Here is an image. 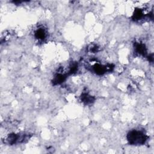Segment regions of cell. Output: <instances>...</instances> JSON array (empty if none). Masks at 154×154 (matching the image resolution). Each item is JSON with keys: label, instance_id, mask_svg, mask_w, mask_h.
<instances>
[{"label": "cell", "instance_id": "1", "mask_svg": "<svg viewBox=\"0 0 154 154\" xmlns=\"http://www.w3.org/2000/svg\"><path fill=\"white\" fill-rule=\"evenodd\" d=\"M127 140L131 145L140 146L144 144L148 139V136L138 130H132L127 134Z\"/></svg>", "mask_w": 154, "mask_h": 154}, {"label": "cell", "instance_id": "2", "mask_svg": "<svg viewBox=\"0 0 154 154\" xmlns=\"http://www.w3.org/2000/svg\"><path fill=\"white\" fill-rule=\"evenodd\" d=\"M114 68V66L112 64H107L106 66L102 65L99 63H96L92 66V70L96 75H102L106 71H111Z\"/></svg>", "mask_w": 154, "mask_h": 154}, {"label": "cell", "instance_id": "3", "mask_svg": "<svg viewBox=\"0 0 154 154\" xmlns=\"http://www.w3.org/2000/svg\"><path fill=\"white\" fill-rule=\"evenodd\" d=\"M26 135L23 134L20 135L19 134H10L8 135L7 137V142L8 144L10 145H13L14 144L17 143H22L25 141L26 139Z\"/></svg>", "mask_w": 154, "mask_h": 154}, {"label": "cell", "instance_id": "4", "mask_svg": "<svg viewBox=\"0 0 154 154\" xmlns=\"http://www.w3.org/2000/svg\"><path fill=\"white\" fill-rule=\"evenodd\" d=\"M81 100L82 101V103H84V104L85 105H90L92 104L94 100H95V97L90 95L88 93H82L81 97Z\"/></svg>", "mask_w": 154, "mask_h": 154}, {"label": "cell", "instance_id": "5", "mask_svg": "<svg viewBox=\"0 0 154 154\" xmlns=\"http://www.w3.org/2000/svg\"><path fill=\"white\" fill-rule=\"evenodd\" d=\"M67 76V74H62V73L56 74L52 81V84L54 85H55L61 84L66 80Z\"/></svg>", "mask_w": 154, "mask_h": 154}, {"label": "cell", "instance_id": "6", "mask_svg": "<svg viewBox=\"0 0 154 154\" xmlns=\"http://www.w3.org/2000/svg\"><path fill=\"white\" fill-rule=\"evenodd\" d=\"M134 48L137 54L143 56H146L147 54V49L144 44L141 43H135L134 44Z\"/></svg>", "mask_w": 154, "mask_h": 154}, {"label": "cell", "instance_id": "7", "mask_svg": "<svg viewBox=\"0 0 154 154\" xmlns=\"http://www.w3.org/2000/svg\"><path fill=\"white\" fill-rule=\"evenodd\" d=\"M34 36L35 38L39 40H44L46 37V32L45 29L40 28L37 29L34 32Z\"/></svg>", "mask_w": 154, "mask_h": 154}, {"label": "cell", "instance_id": "8", "mask_svg": "<svg viewBox=\"0 0 154 154\" xmlns=\"http://www.w3.org/2000/svg\"><path fill=\"white\" fill-rule=\"evenodd\" d=\"M144 17V13L141 9L135 8L134 14L132 16V19L134 21H138Z\"/></svg>", "mask_w": 154, "mask_h": 154}, {"label": "cell", "instance_id": "9", "mask_svg": "<svg viewBox=\"0 0 154 154\" xmlns=\"http://www.w3.org/2000/svg\"><path fill=\"white\" fill-rule=\"evenodd\" d=\"M77 70H78V64L76 63H71V64L70 65V67H69V72L67 73V76L75 73L77 71Z\"/></svg>", "mask_w": 154, "mask_h": 154}, {"label": "cell", "instance_id": "10", "mask_svg": "<svg viewBox=\"0 0 154 154\" xmlns=\"http://www.w3.org/2000/svg\"><path fill=\"white\" fill-rule=\"evenodd\" d=\"M88 49L90 51V52H93V53H95V52H97L99 51V47L96 45H91L89 48H88Z\"/></svg>", "mask_w": 154, "mask_h": 154}, {"label": "cell", "instance_id": "11", "mask_svg": "<svg viewBox=\"0 0 154 154\" xmlns=\"http://www.w3.org/2000/svg\"><path fill=\"white\" fill-rule=\"evenodd\" d=\"M148 60L150 62H153V54L149 55V56H148Z\"/></svg>", "mask_w": 154, "mask_h": 154}]
</instances>
